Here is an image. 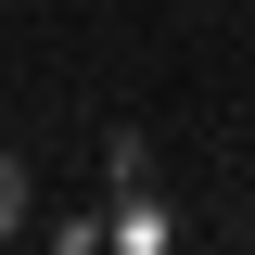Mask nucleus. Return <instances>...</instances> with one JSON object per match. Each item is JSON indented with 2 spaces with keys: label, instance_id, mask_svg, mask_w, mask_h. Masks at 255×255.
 I'll return each mask as SVG.
<instances>
[{
  "label": "nucleus",
  "instance_id": "obj_1",
  "mask_svg": "<svg viewBox=\"0 0 255 255\" xmlns=\"http://www.w3.org/2000/svg\"><path fill=\"white\" fill-rule=\"evenodd\" d=\"M13 230H26V166L0 153V243H13Z\"/></svg>",
  "mask_w": 255,
  "mask_h": 255
}]
</instances>
